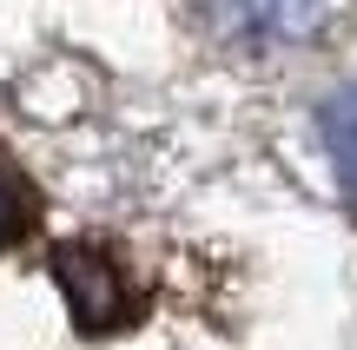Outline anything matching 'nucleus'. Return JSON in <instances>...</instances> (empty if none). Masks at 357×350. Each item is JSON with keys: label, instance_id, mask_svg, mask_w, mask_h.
Listing matches in <instances>:
<instances>
[{"label": "nucleus", "instance_id": "obj_4", "mask_svg": "<svg viewBox=\"0 0 357 350\" xmlns=\"http://www.w3.org/2000/svg\"><path fill=\"white\" fill-rule=\"evenodd\" d=\"M324 152L337 166V185H344L351 205H357V86L324 106Z\"/></svg>", "mask_w": 357, "mask_h": 350}, {"label": "nucleus", "instance_id": "obj_3", "mask_svg": "<svg viewBox=\"0 0 357 350\" xmlns=\"http://www.w3.org/2000/svg\"><path fill=\"white\" fill-rule=\"evenodd\" d=\"M33 225H40V192H33V179H26L13 159H0V251H7V245H26Z\"/></svg>", "mask_w": 357, "mask_h": 350}, {"label": "nucleus", "instance_id": "obj_1", "mask_svg": "<svg viewBox=\"0 0 357 350\" xmlns=\"http://www.w3.org/2000/svg\"><path fill=\"white\" fill-rule=\"evenodd\" d=\"M53 278H60V298L86 337H119V331H132L146 317L139 285L126 278V264L106 245H86V238L53 245Z\"/></svg>", "mask_w": 357, "mask_h": 350}, {"label": "nucleus", "instance_id": "obj_2", "mask_svg": "<svg viewBox=\"0 0 357 350\" xmlns=\"http://www.w3.org/2000/svg\"><path fill=\"white\" fill-rule=\"evenodd\" d=\"M231 40H311L331 26L337 0H199Z\"/></svg>", "mask_w": 357, "mask_h": 350}]
</instances>
